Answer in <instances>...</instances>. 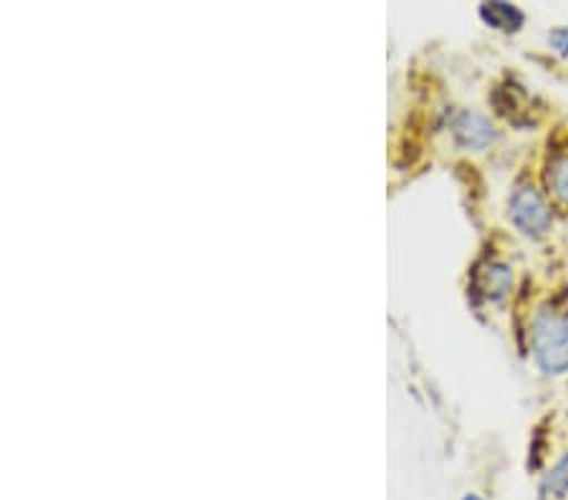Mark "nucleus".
Wrapping results in <instances>:
<instances>
[{"label":"nucleus","instance_id":"0eeeda50","mask_svg":"<svg viewBox=\"0 0 568 500\" xmlns=\"http://www.w3.org/2000/svg\"><path fill=\"white\" fill-rule=\"evenodd\" d=\"M540 500H566L568 498V450L558 452L551 466L538 478Z\"/></svg>","mask_w":568,"mask_h":500},{"label":"nucleus","instance_id":"39448f33","mask_svg":"<svg viewBox=\"0 0 568 500\" xmlns=\"http://www.w3.org/2000/svg\"><path fill=\"white\" fill-rule=\"evenodd\" d=\"M478 16L483 25L503 35H516L526 25V13L513 0H483L478 6Z\"/></svg>","mask_w":568,"mask_h":500},{"label":"nucleus","instance_id":"1a4fd4ad","mask_svg":"<svg viewBox=\"0 0 568 500\" xmlns=\"http://www.w3.org/2000/svg\"><path fill=\"white\" fill-rule=\"evenodd\" d=\"M460 500H485L480 493H465Z\"/></svg>","mask_w":568,"mask_h":500},{"label":"nucleus","instance_id":"f257e3e1","mask_svg":"<svg viewBox=\"0 0 568 500\" xmlns=\"http://www.w3.org/2000/svg\"><path fill=\"white\" fill-rule=\"evenodd\" d=\"M528 347L536 369L544 377L568 375V312L561 306L544 304L536 308L528 326Z\"/></svg>","mask_w":568,"mask_h":500},{"label":"nucleus","instance_id":"20e7f679","mask_svg":"<svg viewBox=\"0 0 568 500\" xmlns=\"http://www.w3.org/2000/svg\"><path fill=\"white\" fill-rule=\"evenodd\" d=\"M513 286H516V273L503 258H485L473 271V294L485 304L508 302Z\"/></svg>","mask_w":568,"mask_h":500},{"label":"nucleus","instance_id":"6e6552de","mask_svg":"<svg viewBox=\"0 0 568 500\" xmlns=\"http://www.w3.org/2000/svg\"><path fill=\"white\" fill-rule=\"evenodd\" d=\"M546 43L558 59L568 61V25H554V29L546 33Z\"/></svg>","mask_w":568,"mask_h":500},{"label":"nucleus","instance_id":"7ed1b4c3","mask_svg":"<svg viewBox=\"0 0 568 500\" xmlns=\"http://www.w3.org/2000/svg\"><path fill=\"white\" fill-rule=\"evenodd\" d=\"M450 134L457 150L485 152L498 142V130L488 116L475 109H460L450 120Z\"/></svg>","mask_w":568,"mask_h":500},{"label":"nucleus","instance_id":"423d86ee","mask_svg":"<svg viewBox=\"0 0 568 500\" xmlns=\"http://www.w3.org/2000/svg\"><path fill=\"white\" fill-rule=\"evenodd\" d=\"M544 187L554 205L568 213V147L551 154L544 172Z\"/></svg>","mask_w":568,"mask_h":500},{"label":"nucleus","instance_id":"f03ea898","mask_svg":"<svg viewBox=\"0 0 568 500\" xmlns=\"http://www.w3.org/2000/svg\"><path fill=\"white\" fill-rule=\"evenodd\" d=\"M508 221L528 241H544L554 231L556 211L554 200L548 197L546 187L524 180L510 190L508 195Z\"/></svg>","mask_w":568,"mask_h":500}]
</instances>
